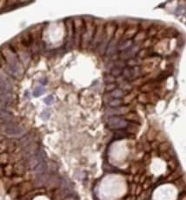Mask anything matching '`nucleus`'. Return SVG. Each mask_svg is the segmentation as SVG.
Returning a JSON list of instances; mask_svg holds the SVG:
<instances>
[{"instance_id":"14","label":"nucleus","mask_w":186,"mask_h":200,"mask_svg":"<svg viewBox=\"0 0 186 200\" xmlns=\"http://www.w3.org/2000/svg\"><path fill=\"white\" fill-rule=\"evenodd\" d=\"M25 171V164L22 162L16 163L14 165V173L18 176H22L23 174Z\"/></svg>"},{"instance_id":"25","label":"nucleus","mask_w":186,"mask_h":200,"mask_svg":"<svg viewBox=\"0 0 186 200\" xmlns=\"http://www.w3.org/2000/svg\"><path fill=\"white\" fill-rule=\"evenodd\" d=\"M3 172L5 176H8L10 177L12 174L14 173V166L11 165H8L4 168H3Z\"/></svg>"},{"instance_id":"40","label":"nucleus","mask_w":186,"mask_h":200,"mask_svg":"<svg viewBox=\"0 0 186 200\" xmlns=\"http://www.w3.org/2000/svg\"><path fill=\"white\" fill-rule=\"evenodd\" d=\"M45 103L47 105H52L53 103L55 102V98H54V96L53 95H50V96H48L47 98H45Z\"/></svg>"},{"instance_id":"45","label":"nucleus","mask_w":186,"mask_h":200,"mask_svg":"<svg viewBox=\"0 0 186 200\" xmlns=\"http://www.w3.org/2000/svg\"><path fill=\"white\" fill-rule=\"evenodd\" d=\"M41 117L44 120H47L49 118V117H50V112H49L48 111H45L41 114Z\"/></svg>"},{"instance_id":"30","label":"nucleus","mask_w":186,"mask_h":200,"mask_svg":"<svg viewBox=\"0 0 186 200\" xmlns=\"http://www.w3.org/2000/svg\"><path fill=\"white\" fill-rule=\"evenodd\" d=\"M138 102L141 103V104H147L150 101L149 96L147 94H145V93H141V94L138 95Z\"/></svg>"},{"instance_id":"44","label":"nucleus","mask_w":186,"mask_h":200,"mask_svg":"<svg viewBox=\"0 0 186 200\" xmlns=\"http://www.w3.org/2000/svg\"><path fill=\"white\" fill-rule=\"evenodd\" d=\"M115 80H116V78L112 75L106 76V78H104V81H105V82H107L108 84L114 83V82H115Z\"/></svg>"},{"instance_id":"16","label":"nucleus","mask_w":186,"mask_h":200,"mask_svg":"<svg viewBox=\"0 0 186 200\" xmlns=\"http://www.w3.org/2000/svg\"><path fill=\"white\" fill-rule=\"evenodd\" d=\"M47 170V165L45 161L41 162L37 167H35L33 169L34 173L36 175H40V174L45 173V171Z\"/></svg>"},{"instance_id":"31","label":"nucleus","mask_w":186,"mask_h":200,"mask_svg":"<svg viewBox=\"0 0 186 200\" xmlns=\"http://www.w3.org/2000/svg\"><path fill=\"white\" fill-rule=\"evenodd\" d=\"M140 25H141L143 30H150L153 25V23L151 21H143L140 23Z\"/></svg>"},{"instance_id":"6","label":"nucleus","mask_w":186,"mask_h":200,"mask_svg":"<svg viewBox=\"0 0 186 200\" xmlns=\"http://www.w3.org/2000/svg\"><path fill=\"white\" fill-rule=\"evenodd\" d=\"M141 75V69L138 67L130 68L127 67L123 71V77L127 80H134L138 78V76Z\"/></svg>"},{"instance_id":"19","label":"nucleus","mask_w":186,"mask_h":200,"mask_svg":"<svg viewBox=\"0 0 186 200\" xmlns=\"http://www.w3.org/2000/svg\"><path fill=\"white\" fill-rule=\"evenodd\" d=\"M21 41H22L23 45L25 46H29L31 44V37L28 31H25V33H23V35L21 36Z\"/></svg>"},{"instance_id":"33","label":"nucleus","mask_w":186,"mask_h":200,"mask_svg":"<svg viewBox=\"0 0 186 200\" xmlns=\"http://www.w3.org/2000/svg\"><path fill=\"white\" fill-rule=\"evenodd\" d=\"M121 74H123V69L118 68V67H113L112 69V75L113 77H118Z\"/></svg>"},{"instance_id":"38","label":"nucleus","mask_w":186,"mask_h":200,"mask_svg":"<svg viewBox=\"0 0 186 200\" xmlns=\"http://www.w3.org/2000/svg\"><path fill=\"white\" fill-rule=\"evenodd\" d=\"M126 62H124L123 60L122 59H120V60H117L115 62V67H118V68H121V69H123L126 67Z\"/></svg>"},{"instance_id":"4","label":"nucleus","mask_w":186,"mask_h":200,"mask_svg":"<svg viewBox=\"0 0 186 200\" xmlns=\"http://www.w3.org/2000/svg\"><path fill=\"white\" fill-rule=\"evenodd\" d=\"M65 25L67 28V43L66 46L68 48H71L73 42L75 41V30L74 24L71 19H68L65 20Z\"/></svg>"},{"instance_id":"34","label":"nucleus","mask_w":186,"mask_h":200,"mask_svg":"<svg viewBox=\"0 0 186 200\" xmlns=\"http://www.w3.org/2000/svg\"><path fill=\"white\" fill-rule=\"evenodd\" d=\"M170 148H171V145H170V143H168V142H164V143H162L159 145V150L160 151L162 152H165V151H167L170 150Z\"/></svg>"},{"instance_id":"28","label":"nucleus","mask_w":186,"mask_h":200,"mask_svg":"<svg viewBox=\"0 0 186 200\" xmlns=\"http://www.w3.org/2000/svg\"><path fill=\"white\" fill-rule=\"evenodd\" d=\"M136 98V92H130V94H128L126 95L125 97H124V98H123V104H125V105H127V104H130L134 98Z\"/></svg>"},{"instance_id":"18","label":"nucleus","mask_w":186,"mask_h":200,"mask_svg":"<svg viewBox=\"0 0 186 200\" xmlns=\"http://www.w3.org/2000/svg\"><path fill=\"white\" fill-rule=\"evenodd\" d=\"M14 96L10 93H6V94L1 95V102L3 105H10L12 103L13 99H14Z\"/></svg>"},{"instance_id":"43","label":"nucleus","mask_w":186,"mask_h":200,"mask_svg":"<svg viewBox=\"0 0 186 200\" xmlns=\"http://www.w3.org/2000/svg\"><path fill=\"white\" fill-rule=\"evenodd\" d=\"M156 33H157V29L155 27H151L148 31V36L149 37H154V36H156Z\"/></svg>"},{"instance_id":"26","label":"nucleus","mask_w":186,"mask_h":200,"mask_svg":"<svg viewBox=\"0 0 186 200\" xmlns=\"http://www.w3.org/2000/svg\"><path fill=\"white\" fill-rule=\"evenodd\" d=\"M125 119L127 120H130V121H133V122H139V117H138L137 114L135 113V112H130V113H128L125 115V117H124Z\"/></svg>"},{"instance_id":"29","label":"nucleus","mask_w":186,"mask_h":200,"mask_svg":"<svg viewBox=\"0 0 186 200\" xmlns=\"http://www.w3.org/2000/svg\"><path fill=\"white\" fill-rule=\"evenodd\" d=\"M109 44H110V43L105 41V39H104V41L102 42L100 45H99V52H100V55H104V53H105L106 50L108 48Z\"/></svg>"},{"instance_id":"36","label":"nucleus","mask_w":186,"mask_h":200,"mask_svg":"<svg viewBox=\"0 0 186 200\" xmlns=\"http://www.w3.org/2000/svg\"><path fill=\"white\" fill-rule=\"evenodd\" d=\"M150 51L148 49H143L140 50V51L138 53V56L139 57H149Z\"/></svg>"},{"instance_id":"11","label":"nucleus","mask_w":186,"mask_h":200,"mask_svg":"<svg viewBox=\"0 0 186 200\" xmlns=\"http://www.w3.org/2000/svg\"><path fill=\"white\" fill-rule=\"evenodd\" d=\"M49 176L46 173L37 175L36 179H35V186L37 188H40L43 185H45L48 181Z\"/></svg>"},{"instance_id":"12","label":"nucleus","mask_w":186,"mask_h":200,"mask_svg":"<svg viewBox=\"0 0 186 200\" xmlns=\"http://www.w3.org/2000/svg\"><path fill=\"white\" fill-rule=\"evenodd\" d=\"M132 44H133V40H123L122 39V41L119 42L118 45V50L122 52L125 51L132 46Z\"/></svg>"},{"instance_id":"41","label":"nucleus","mask_w":186,"mask_h":200,"mask_svg":"<svg viewBox=\"0 0 186 200\" xmlns=\"http://www.w3.org/2000/svg\"><path fill=\"white\" fill-rule=\"evenodd\" d=\"M8 158H9V155L6 152H4V153L1 154V164L3 165L8 163Z\"/></svg>"},{"instance_id":"20","label":"nucleus","mask_w":186,"mask_h":200,"mask_svg":"<svg viewBox=\"0 0 186 200\" xmlns=\"http://www.w3.org/2000/svg\"><path fill=\"white\" fill-rule=\"evenodd\" d=\"M111 95H112V98H117V99H120L121 98L124 97L125 95V91H123V90H121L120 88H117L116 90L111 92Z\"/></svg>"},{"instance_id":"13","label":"nucleus","mask_w":186,"mask_h":200,"mask_svg":"<svg viewBox=\"0 0 186 200\" xmlns=\"http://www.w3.org/2000/svg\"><path fill=\"white\" fill-rule=\"evenodd\" d=\"M12 91V86L9 82L2 78L1 80V95L10 93Z\"/></svg>"},{"instance_id":"10","label":"nucleus","mask_w":186,"mask_h":200,"mask_svg":"<svg viewBox=\"0 0 186 200\" xmlns=\"http://www.w3.org/2000/svg\"><path fill=\"white\" fill-rule=\"evenodd\" d=\"M138 26H132L128 28L125 30V33L123 35V40H133L132 38H135V36L138 34Z\"/></svg>"},{"instance_id":"32","label":"nucleus","mask_w":186,"mask_h":200,"mask_svg":"<svg viewBox=\"0 0 186 200\" xmlns=\"http://www.w3.org/2000/svg\"><path fill=\"white\" fill-rule=\"evenodd\" d=\"M156 132L154 129H150L149 132L147 133V138L149 141H153L156 138Z\"/></svg>"},{"instance_id":"47","label":"nucleus","mask_w":186,"mask_h":200,"mask_svg":"<svg viewBox=\"0 0 186 200\" xmlns=\"http://www.w3.org/2000/svg\"><path fill=\"white\" fill-rule=\"evenodd\" d=\"M179 177V175L178 173H177V171H176V172H174V173L171 175V177H169V180H174L176 177Z\"/></svg>"},{"instance_id":"2","label":"nucleus","mask_w":186,"mask_h":200,"mask_svg":"<svg viewBox=\"0 0 186 200\" xmlns=\"http://www.w3.org/2000/svg\"><path fill=\"white\" fill-rule=\"evenodd\" d=\"M129 122L126 119H123L119 116H112L107 121L109 128L112 130H123L129 126Z\"/></svg>"},{"instance_id":"3","label":"nucleus","mask_w":186,"mask_h":200,"mask_svg":"<svg viewBox=\"0 0 186 200\" xmlns=\"http://www.w3.org/2000/svg\"><path fill=\"white\" fill-rule=\"evenodd\" d=\"M3 130L6 132V134L11 137H19L22 136L23 134L25 133V130L15 125V123H9V124H3Z\"/></svg>"},{"instance_id":"24","label":"nucleus","mask_w":186,"mask_h":200,"mask_svg":"<svg viewBox=\"0 0 186 200\" xmlns=\"http://www.w3.org/2000/svg\"><path fill=\"white\" fill-rule=\"evenodd\" d=\"M125 30H126V29H125L124 27H119V28H118V29H117V31H116V33H115L114 39H116V40H118V41L119 38H122V36L124 35V33H125Z\"/></svg>"},{"instance_id":"21","label":"nucleus","mask_w":186,"mask_h":200,"mask_svg":"<svg viewBox=\"0 0 186 200\" xmlns=\"http://www.w3.org/2000/svg\"><path fill=\"white\" fill-rule=\"evenodd\" d=\"M119 88L123 91H130L133 89V85L128 81H122L120 84H119Z\"/></svg>"},{"instance_id":"22","label":"nucleus","mask_w":186,"mask_h":200,"mask_svg":"<svg viewBox=\"0 0 186 200\" xmlns=\"http://www.w3.org/2000/svg\"><path fill=\"white\" fill-rule=\"evenodd\" d=\"M20 143H21V145L25 149L26 147H28V146H30V144H31V138H30V136L25 135V136L23 137L21 140H20Z\"/></svg>"},{"instance_id":"7","label":"nucleus","mask_w":186,"mask_h":200,"mask_svg":"<svg viewBox=\"0 0 186 200\" xmlns=\"http://www.w3.org/2000/svg\"><path fill=\"white\" fill-rule=\"evenodd\" d=\"M118 27L113 22H109L105 24L104 31H105V37H106V41L110 43L112 41V38L115 36L116 31H117Z\"/></svg>"},{"instance_id":"9","label":"nucleus","mask_w":186,"mask_h":200,"mask_svg":"<svg viewBox=\"0 0 186 200\" xmlns=\"http://www.w3.org/2000/svg\"><path fill=\"white\" fill-rule=\"evenodd\" d=\"M130 111V108L126 107V106H121V107H118V108H114L112 110H108L107 113L112 116H120V115H126L128 112Z\"/></svg>"},{"instance_id":"5","label":"nucleus","mask_w":186,"mask_h":200,"mask_svg":"<svg viewBox=\"0 0 186 200\" xmlns=\"http://www.w3.org/2000/svg\"><path fill=\"white\" fill-rule=\"evenodd\" d=\"M140 51V46L136 45L130 47V49H128L125 51H123L119 54V57L122 60H129L130 58H134V56L138 55V53Z\"/></svg>"},{"instance_id":"23","label":"nucleus","mask_w":186,"mask_h":200,"mask_svg":"<svg viewBox=\"0 0 186 200\" xmlns=\"http://www.w3.org/2000/svg\"><path fill=\"white\" fill-rule=\"evenodd\" d=\"M123 104V101L122 99H117V98H113L110 102H109V105L112 108H118V107H121V105Z\"/></svg>"},{"instance_id":"39","label":"nucleus","mask_w":186,"mask_h":200,"mask_svg":"<svg viewBox=\"0 0 186 200\" xmlns=\"http://www.w3.org/2000/svg\"><path fill=\"white\" fill-rule=\"evenodd\" d=\"M117 89V84L115 83H112V84H108L106 86H105V91H107V92H112V91H114Z\"/></svg>"},{"instance_id":"15","label":"nucleus","mask_w":186,"mask_h":200,"mask_svg":"<svg viewBox=\"0 0 186 200\" xmlns=\"http://www.w3.org/2000/svg\"><path fill=\"white\" fill-rule=\"evenodd\" d=\"M156 87L155 82H147L141 86V91L143 93H146L149 91H154V89Z\"/></svg>"},{"instance_id":"46","label":"nucleus","mask_w":186,"mask_h":200,"mask_svg":"<svg viewBox=\"0 0 186 200\" xmlns=\"http://www.w3.org/2000/svg\"><path fill=\"white\" fill-rule=\"evenodd\" d=\"M151 46V40H150V39L146 40V41L144 43V45H143V46H144V47H145V48H146V47H149V46Z\"/></svg>"},{"instance_id":"27","label":"nucleus","mask_w":186,"mask_h":200,"mask_svg":"<svg viewBox=\"0 0 186 200\" xmlns=\"http://www.w3.org/2000/svg\"><path fill=\"white\" fill-rule=\"evenodd\" d=\"M126 64L128 67H130V68H134V67H138V64H140L139 63V61L138 59H136V58H130L129 60H127L126 62Z\"/></svg>"},{"instance_id":"17","label":"nucleus","mask_w":186,"mask_h":200,"mask_svg":"<svg viewBox=\"0 0 186 200\" xmlns=\"http://www.w3.org/2000/svg\"><path fill=\"white\" fill-rule=\"evenodd\" d=\"M147 36H148V33L145 30H140V31H138V34L136 35L135 38H133V42H135L136 44H138V43L145 40Z\"/></svg>"},{"instance_id":"48","label":"nucleus","mask_w":186,"mask_h":200,"mask_svg":"<svg viewBox=\"0 0 186 200\" xmlns=\"http://www.w3.org/2000/svg\"><path fill=\"white\" fill-rule=\"evenodd\" d=\"M64 200H76V199H75V197H66Z\"/></svg>"},{"instance_id":"42","label":"nucleus","mask_w":186,"mask_h":200,"mask_svg":"<svg viewBox=\"0 0 186 200\" xmlns=\"http://www.w3.org/2000/svg\"><path fill=\"white\" fill-rule=\"evenodd\" d=\"M169 75H170V74H169L168 72H162L160 75L157 77V78H156V80H157V81H162V80L165 79L166 78H168V76H169Z\"/></svg>"},{"instance_id":"37","label":"nucleus","mask_w":186,"mask_h":200,"mask_svg":"<svg viewBox=\"0 0 186 200\" xmlns=\"http://www.w3.org/2000/svg\"><path fill=\"white\" fill-rule=\"evenodd\" d=\"M126 138V133L123 132H116L114 134V137H113L114 139H122V138Z\"/></svg>"},{"instance_id":"1","label":"nucleus","mask_w":186,"mask_h":200,"mask_svg":"<svg viewBox=\"0 0 186 200\" xmlns=\"http://www.w3.org/2000/svg\"><path fill=\"white\" fill-rule=\"evenodd\" d=\"M74 30H75V43L79 46L82 42V37L85 31V23L84 22L82 18H76L74 20Z\"/></svg>"},{"instance_id":"8","label":"nucleus","mask_w":186,"mask_h":200,"mask_svg":"<svg viewBox=\"0 0 186 200\" xmlns=\"http://www.w3.org/2000/svg\"><path fill=\"white\" fill-rule=\"evenodd\" d=\"M46 185L50 189L57 188L59 185H61V179L56 175H51V176H49L48 181L46 183Z\"/></svg>"},{"instance_id":"35","label":"nucleus","mask_w":186,"mask_h":200,"mask_svg":"<svg viewBox=\"0 0 186 200\" xmlns=\"http://www.w3.org/2000/svg\"><path fill=\"white\" fill-rule=\"evenodd\" d=\"M45 88L43 86H38L36 88V90L34 91V96L35 97H39V96H41V95L44 94V92H45Z\"/></svg>"}]
</instances>
